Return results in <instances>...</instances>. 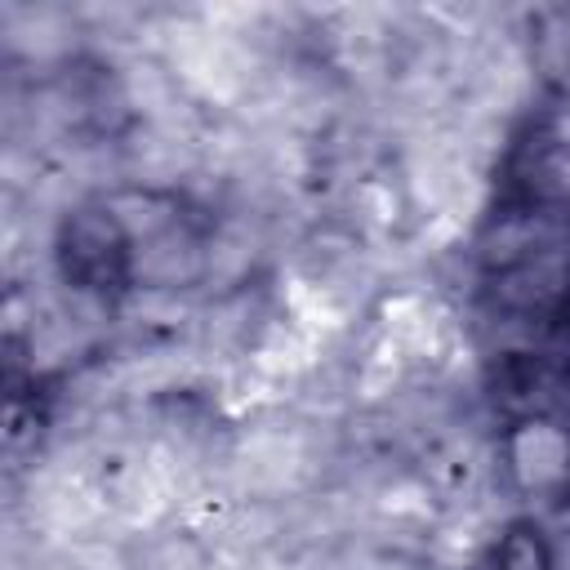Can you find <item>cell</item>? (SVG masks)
<instances>
[{
  "label": "cell",
  "instance_id": "obj_1",
  "mask_svg": "<svg viewBox=\"0 0 570 570\" xmlns=\"http://www.w3.org/2000/svg\"><path fill=\"white\" fill-rule=\"evenodd\" d=\"M494 566H499V570H552V548H548V539H543L539 525L517 521V525L499 539Z\"/></svg>",
  "mask_w": 570,
  "mask_h": 570
}]
</instances>
